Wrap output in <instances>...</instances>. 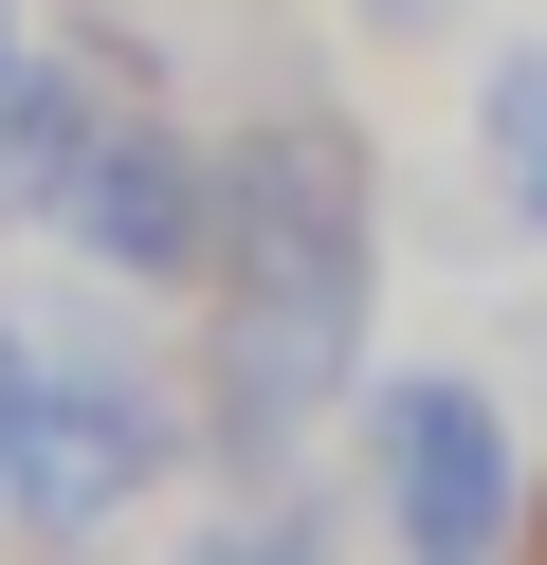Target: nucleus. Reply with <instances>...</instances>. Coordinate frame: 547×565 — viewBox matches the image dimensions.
I'll return each mask as SVG.
<instances>
[{
	"instance_id": "423d86ee",
	"label": "nucleus",
	"mask_w": 547,
	"mask_h": 565,
	"mask_svg": "<svg viewBox=\"0 0 547 565\" xmlns=\"http://www.w3.org/2000/svg\"><path fill=\"white\" fill-rule=\"evenodd\" d=\"M19 402H36V347H19V329H0V438H19Z\"/></svg>"
},
{
	"instance_id": "f257e3e1",
	"label": "nucleus",
	"mask_w": 547,
	"mask_h": 565,
	"mask_svg": "<svg viewBox=\"0 0 547 565\" xmlns=\"http://www.w3.org/2000/svg\"><path fill=\"white\" fill-rule=\"evenodd\" d=\"M165 456H182V402H165V365H128V347H36V402H19V438H0V511L19 529H109V511H146L165 492Z\"/></svg>"
},
{
	"instance_id": "20e7f679",
	"label": "nucleus",
	"mask_w": 547,
	"mask_h": 565,
	"mask_svg": "<svg viewBox=\"0 0 547 565\" xmlns=\"http://www.w3.org/2000/svg\"><path fill=\"white\" fill-rule=\"evenodd\" d=\"M474 164H493V201L547 237V55H493V74H474Z\"/></svg>"
},
{
	"instance_id": "39448f33",
	"label": "nucleus",
	"mask_w": 547,
	"mask_h": 565,
	"mask_svg": "<svg viewBox=\"0 0 547 565\" xmlns=\"http://www.w3.org/2000/svg\"><path fill=\"white\" fill-rule=\"evenodd\" d=\"M365 38H438V19H474V0H347Z\"/></svg>"
},
{
	"instance_id": "0eeeda50",
	"label": "nucleus",
	"mask_w": 547,
	"mask_h": 565,
	"mask_svg": "<svg viewBox=\"0 0 547 565\" xmlns=\"http://www.w3.org/2000/svg\"><path fill=\"white\" fill-rule=\"evenodd\" d=\"M19 55H36V38H19V0H0V92H19Z\"/></svg>"
},
{
	"instance_id": "7ed1b4c3",
	"label": "nucleus",
	"mask_w": 547,
	"mask_h": 565,
	"mask_svg": "<svg viewBox=\"0 0 547 565\" xmlns=\"http://www.w3.org/2000/svg\"><path fill=\"white\" fill-rule=\"evenodd\" d=\"M55 237L92 274H128V292L219 274V147H182L165 110H109L92 147H73V183H55Z\"/></svg>"
},
{
	"instance_id": "f03ea898",
	"label": "nucleus",
	"mask_w": 547,
	"mask_h": 565,
	"mask_svg": "<svg viewBox=\"0 0 547 565\" xmlns=\"http://www.w3.org/2000/svg\"><path fill=\"white\" fill-rule=\"evenodd\" d=\"M365 492H383V529H401V547L474 565V547H511V511H529V456H511L493 383L401 365L383 402H365Z\"/></svg>"
}]
</instances>
